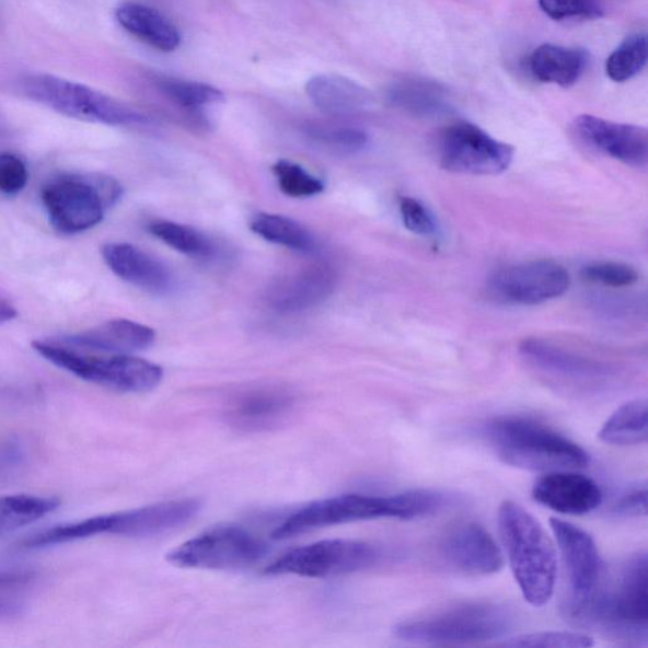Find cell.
Masks as SVG:
<instances>
[{"instance_id":"6da1fadb","label":"cell","mask_w":648,"mask_h":648,"mask_svg":"<svg viewBox=\"0 0 648 648\" xmlns=\"http://www.w3.org/2000/svg\"><path fill=\"white\" fill-rule=\"evenodd\" d=\"M450 501V497L444 493L431 489L408 490L385 497L347 494L314 501L299 509L275 530L273 536L278 540L290 539L324 526L380 518L418 520L440 513Z\"/></svg>"},{"instance_id":"7a4b0ae2","label":"cell","mask_w":648,"mask_h":648,"mask_svg":"<svg viewBox=\"0 0 648 648\" xmlns=\"http://www.w3.org/2000/svg\"><path fill=\"white\" fill-rule=\"evenodd\" d=\"M498 524L510 569L525 601L545 606L554 595L557 577L553 541L536 518L514 501L501 504Z\"/></svg>"},{"instance_id":"3957f363","label":"cell","mask_w":648,"mask_h":648,"mask_svg":"<svg viewBox=\"0 0 648 648\" xmlns=\"http://www.w3.org/2000/svg\"><path fill=\"white\" fill-rule=\"evenodd\" d=\"M483 435L498 458L514 467L557 472L590 464V455L580 444L531 418L491 419Z\"/></svg>"},{"instance_id":"277c9868","label":"cell","mask_w":648,"mask_h":648,"mask_svg":"<svg viewBox=\"0 0 648 648\" xmlns=\"http://www.w3.org/2000/svg\"><path fill=\"white\" fill-rule=\"evenodd\" d=\"M197 499L164 501V504L125 510V512L86 518L65 523L34 534L23 542L28 549L46 548L86 540L101 534L124 537H152L181 529L199 512Z\"/></svg>"},{"instance_id":"5b68a950","label":"cell","mask_w":648,"mask_h":648,"mask_svg":"<svg viewBox=\"0 0 648 648\" xmlns=\"http://www.w3.org/2000/svg\"><path fill=\"white\" fill-rule=\"evenodd\" d=\"M512 625V614L505 606L463 603L402 622L394 627V635L409 644L463 646L505 637Z\"/></svg>"},{"instance_id":"8992f818","label":"cell","mask_w":648,"mask_h":648,"mask_svg":"<svg viewBox=\"0 0 648 648\" xmlns=\"http://www.w3.org/2000/svg\"><path fill=\"white\" fill-rule=\"evenodd\" d=\"M32 347L48 362L84 382L121 393H146L155 389L164 377L157 363L129 354H104L65 346L53 338L38 339Z\"/></svg>"},{"instance_id":"52a82bcc","label":"cell","mask_w":648,"mask_h":648,"mask_svg":"<svg viewBox=\"0 0 648 648\" xmlns=\"http://www.w3.org/2000/svg\"><path fill=\"white\" fill-rule=\"evenodd\" d=\"M121 196L124 188L115 177L102 174L55 177L40 193L48 220L62 234H77L99 225Z\"/></svg>"},{"instance_id":"ba28073f","label":"cell","mask_w":648,"mask_h":648,"mask_svg":"<svg viewBox=\"0 0 648 648\" xmlns=\"http://www.w3.org/2000/svg\"><path fill=\"white\" fill-rule=\"evenodd\" d=\"M585 623L614 638L638 644L647 641L648 560L645 551L629 558L612 588L606 587L605 581Z\"/></svg>"},{"instance_id":"9c48e42d","label":"cell","mask_w":648,"mask_h":648,"mask_svg":"<svg viewBox=\"0 0 648 648\" xmlns=\"http://www.w3.org/2000/svg\"><path fill=\"white\" fill-rule=\"evenodd\" d=\"M21 91L28 100L62 116L109 126L141 125L149 121L142 113L111 96L76 81L37 74L24 78Z\"/></svg>"},{"instance_id":"30bf717a","label":"cell","mask_w":648,"mask_h":648,"mask_svg":"<svg viewBox=\"0 0 648 648\" xmlns=\"http://www.w3.org/2000/svg\"><path fill=\"white\" fill-rule=\"evenodd\" d=\"M549 526L569 578L570 599L565 610L571 620L582 623L605 585L603 558L594 539L580 526L558 518H553Z\"/></svg>"},{"instance_id":"8fae6325","label":"cell","mask_w":648,"mask_h":648,"mask_svg":"<svg viewBox=\"0 0 648 648\" xmlns=\"http://www.w3.org/2000/svg\"><path fill=\"white\" fill-rule=\"evenodd\" d=\"M382 553L358 540H327L288 551L267 566L269 575H297L305 578H331L362 571L374 566Z\"/></svg>"},{"instance_id":"7c38bea8","label":"cell","mask_w":648,"mask_h":648,"mask_svg":"<svg viewBox=\"0 0 648 648\" xmlns=\"http://www.w3.org/2000/svg\"><path fill=\"white\" fill-rule=\"evenodd\" d=\"M266 546L238 525H220L186 541L167 555V560L186 569L238 570L255 565Z\"/></svg>"},{"instance_id":"4fadbf2b","label":"cell","mask_w":648,"mask_h":648,"mask_svg":"<svg viewBox=\"0 0 648 648\" xmlns=\"http://www.w3.org/2000/svg\"><path fill=\"white\" fill-rule=\"evenodd\" d=\"M513 158V146L494 139L468 121L445 128L441 136V166L453 174L499 175L508 170Z\"/></svg>"},{"instance_id":"5bb4252c","label":"cell","mask_w":648,"mask_h":648,"mask_svg":"<svg viewBox=\"0 0 648 648\" xmlns=\"http://www.w3.org/2000/svg\"><path fill=\"white\" fill-rule=\"evenodd\" d=\"M570 288V274L553 261H532L505 267L489 280L490 294L499 302L537 305L563 297Z\"/></svg>"},{"instance_id":"9a60e30c","label":"cell","mask_w":648,"mask_h":648,"mask_svg":"<svg viewBox=\"0 0 648 648\" xmlns=\"http://www.w3.org/2000/svg\"><path fill=\"white\" fill-rule=\"evenodd\" d=\"M574 129L591 149L627 166L647 167L648 132L645 127L582 115L575 119Z\"/></svg>"},{"instance_id":"2e32d148","label":"cell","mask_w":648,"mask_h":648,"mask_svg":"<svg viewBox=\"0 0 648 648\" xmlns=\"http://www.w3.org/2000/svg\"><path fill=\"white\" fill-rule=\"evenodd\" d=\"M445 564L470 577H488L505 565L504 554L481 524L466 522L452 529L440 546Z\"/></svg>"},{"instance_id":"e0dca14e","label":"cell","mask_w":648,"mask_h":648,"mask_svg":"<svg viewBox=\"0 0 648 648\" xmlns=\"http://www.w3.org/2000/svg\"><path fill=\"white\" fill-rule=\"evenodd\" d=\"M520 352L532 368L570 382L599 383L614 375L610 363L575 354L542 338L523 339Z\"/></svg>"},{"instance_id":"ac0fdd59","label":"cell","mask_w":648,"mask_h":648,"mask_svg":"<svg viewBox=\"0 0 648 648\" xmlns=\"http://www.w3.org/2000/svg\"><path fill=\"white\" fill-rule=\"evenodd\" d=\"M532 497L541 506L566 516H586L603 504V493L590 477L557 472L542 476L533 485Z\"/></svg>"},{"instance_id":"d6986e66","label":"cell","mask_w":648,"mask_h":648,"mask_svg":"<svg viewBox=\"0 0 648 648\" xmlns=\"http://www.w3.org/2000/svg\"><path fill=\"white\" fill-rule=\"evenodd\" d=\"M336 284L337 275L331 266L308 265L275 284L267 294V302L281 313L305 311L326 301Z\"/></svg>"},{"instance_id":"ffe728a7","label":"cell","mask_w":648,"mask_h":648,"mask_svg":"<svg viewBox=\"0 0 648 648\" xmlns=\"http://www.w3.org/2000/svg\"><path fill=\"white\" fill-rule=\"evenodd\" d=\"M102 255L118 278L149 293L167 294L175 286L174 275L164 263L129 243H107Z\"/></svg>"},{"instance_id":"44dd1931","label":"cell","mask_w":648,"mask_h":648,"mask_svg":"<svg viewBox=\"0 0 648 648\" xmlns=\"http://www.w3.org/2000/svg\"><path fill=\"white\" fill-rule=\"evenodd\" d=\"M157 334L144 324L128 320H112L76 335L54 338L65 346L104 354H132L155 343Z\"/></svg>"},{"instance_id":"7402d4cb","label":"cell","mask_w":648,"mask_h":648,"mask_svg":"<svg viewBox=\"0 0 648 648\" xmlns=\"http://www.w3.org/2000/svg\"><path fill=\"white\" fill-rule=\"evenodd\" d=\"M305 93L315 107L332 116L354 115L372 102L367 88L337 74L315 76L306 81Z\"/></svg>"},{"instance_id":"603a6c76","label":"cell","mask_w":648,"mask_h":648,"mask_svg":"<svg viewBox=\"0 0 648 648\" xmlns=\"http://www.w3.org/2000/svg\"><path fill=\"white\" fill-rule=\"evenodd\" d=\"M294 407V398L281 391H256L241 396L232 404L229 418L234 426L261 431L278 426Z\"/></svg>"},{"instance_id":"cb8c5ba5","label":"cell","mask_w":648,"mask_h":648,"mask_svg":"<svg viewBox=\"0 0 648 648\" xmlns=\"http://www.w3.org/2000/svg\"><path fill=\"white\" fill-rule=\"evenodd\" d=\"M116 18L121 27L157 50L172 53L181 46L182 36L172 22L152 8L139 3L120 4Z\"/></svg>"},{"instance_id":"d4e9b609","label":"cell","mask_w":648,"mask_h":648,"mask_svg":"<svg viewBox=\"0 0 648 648\" xmlns=\"http://www.w3.org/2000/svg\"><path fill=\"white\" fill-rule=\"evenodd\" d=\"M387 100L408 115L435 118L448 115L451 105L445 89L436 81L407 78L395 81L387 91Z\"/></svg>"},{"instance_id":"484cf974","label":"cell","mask_w":648,"mask_h":648,"mask_svg":"<svg viewBox=\"0 0 648 648\" xmlns=\"http://www.w3.org/2000/svg\"><path fill=\"white\" fill-rule=\"evenodd\" d=\"M588 61V54L581 48L542 45L532 54L530 67L542 83L569 88L585 74Z\"/></svg>"},{"instance_id":"4316f807","label":"cell","mask_w":648,"mask_h":648,"mask_svg":"<svg viewBox=\"0 0 648 648\" xmlns=\"http://www.w3.org/2000/svg\"><path fill=\"white\" fill-rule=\"evenodd\" d=\"M647 417L645 400L623 404L606 419L598 433L599 440L611 445L644 444L648 439Z\"/></svg>"},{"instance_id":"83f0119b","label":"cell","mask_w":648,"mask_h":648,"mask_svg":"<svg viewBox=\"0 0 648 648\" xmlns=\"http://www.w3.org/2000/svg\"><path fill=\"white\" fill-rule=\"evenodd\" d=\"M250 227L258 236L275 243V245L304 254H313L317 251V242H315L312 233L301 223L291 220V218L261 213L251 221Z\"/></svg>"},{"instance_id":"f1b7e54d","label":"cell","mask_w":648,"mask_h":648,"mask_svg":"<svg viewBox=\"0 0 648 648\" xmlns=\"http://www.w3.org/2000/svg\"><path fill=\"white\" fill-rule=\"evenodd\" d=\"M59 506V499L31 496V494L0 498V537L43 520Z\"/></svg>"},{"instance_id":"f546056e","label":"cell","mask_w":648,"mask_h":648,"mask_svg":"<svg viewBox=\"0 0 648 648\" xmlns=\"http://www.w3.org/2000/svg\"><path fill=\"white\" fill-rule=\"evenodd\" d=\"M148 230L153 236L184 255L208 258L215 254L213 242L193 227L170 221H153Z\"/></svg>"},{"instance_id":"4dcf8cb0","label":"cell","mask_w":648,"mask_h":648,"mask_svg":"<svg viewBox=\"0 0 648 648\" xmlns=\"http://www.w3.org/2000/svg\"><path fill=\"white\" fill-rule=\"evenodd\" d=\"M648 60V40L645 32L629 36L615 48L605 62L608 78L625 83L641 72Z\"/></svg>"},{"instance_id":"1f68e13d","label":"cell","mask_w":648,"mask_h":648,"mask_svg":"<svg viewBox=\"0 0 648 648\" xmlns=\"http://www.w3.org/2000/svg\"><path fill=\"white\" fill-rule=\"evenodd\" d=\"M159 91L181 107L198 109L205 105L222 103L224 94L212 85L199 81L182 80L170 77H159Z\"/></svg>"},{"instance_id":"d6a6232c","label":"cell","mask_w":648,"mask_h":648,"mask_svg":"<svg viewBox=\"0 0 648 648\" xmlns=\"http://www.w3.org/2000/svg\"><path fill=\"white\" fill-rule=\"evenodd\" d=\"M36 575L26 570H0V620L15 617L27 606Z\"/></svg>"},{"instance_id":"836d02e7","label":"cell","mask_w":648,"mask_h":648,"mask_svg":"<svg viewBox=\"0 0 648 648\" xmlns=\"http://www.w3.org/2000/svg\"><path fill=\"white\" fill-rule=\"evenodd\" d=\"M498 646L512 648H589L594 646V641L593 638L579 634V632L544 630L506 638Z\"/></svg>"},{"instance_id":"e575fe53","label":"cell","mask_w":648,"mask_h":648,"mask_svg":"<svg viewBox=\"0 0 648 648\" xmlns=\"http://www.w3.org/2000/svg\"><path fill=\"white\" fill-rule=\"evenodd\" d=\"M305 134L314 143L339 153L359 152L369 142L368 135L356 128L308 126Z\"/></svg>"},{"instance_id":"d590c367","label":"cell","mask_w":648,"mask_h":648,"mask_svg":"<svg viewBox=\"0 0 648 648\" xmlns=\"http://www.w3.org/2000/svg\"><path fill=\"white\" fill-rule=\"evenodd\" d=\"M280 190L288 197L308 198L317 196L324 190V184L317 177L289 160H279L273 166Z\"/></svg>"},{"instance_id":"8d00e7d4","label":"cell","mask_w":648,"mask_h":648,"mask_svg":"<svg viewBox=\"0 0 648 648\" xmlns=\"http://www.w3.org/2000/svg\"><path fill=\"white\" fill-rule=\"evenodd\" d=\"M582 279L608 288H627L639 279L635 267L621 263H593L582 267Z\"/></svg>"},{"instance_id":"74e56055","label":"cell","mask_w":648,"mask_h":648,"mask_svg":"<svg viewBox=\"0 0 648 648\" xmlns=\"http://www.w3.org/2000/svg\"><path fill=\"white\" fill-rule=\"evenodd\" d=\"M539 4L555 21L593 20L604 13V0H539Z\"/></svg>"},{"instance_id":"f35d334b","label":"cell","mask_w":648,"mask_h":648,"mask_svg":"<svg viewBox=\"0 0 648 648\" xmlns=\"http://www.w3.org/2000/svg\"><path fill=\"white\" fill-rule=\"evenodd\" d=\"M400 212L403 224L418 236H432L437 231L435 217L419 200L401 197Z\"/></svg>"},{"instance_id":"ab89813d","label":"cell","mask_w":648,"mask_h":648,"mask_svg":"<svg viewBox=\"0 0 648 648\" xmlns=\"http://www.w3.org/2000/svg\"><path fill=\"white\" fill-rule=\"evenodd\" d=\"M28 182V170L24 161L13 153H0V193L18 196Z\"/></svg>"},{"instance_id":"60d3db41","label":"cell","mask_w":648,"mask_h":648,"mask_svg":"<svg viewBox=\"0 0 648 648\" xmlns=\"http://www.w3.org/2000/svg\"><path fill=\"white\" fill-rule=\"evenodd\" d=\"M26 461V451L18 440L0 441V481L10 479Z\"/></svg>"},{"instance_id":"b9f144b4","label":"cell","mask_w":648,"mask_h":648,"mask_svg":"<svg viewBox=\"0 0 648 648\" xmlns=\"http://www.w3.org/2000/svg\"><path fill=\"white\" fill-rule=\"evenodd\" d=\"M614 513L625 517H641L647 513V489L635 488L622 494L613 506Z\"/></svg>"},{"instance_id":"7bdbcfd3","label":"cell","mask_w":648,"mask_h":648,"mask_svg":"<svg viewBox=\"0 0 648 648\" xmlns=\"http://www.w3.org/2000/svg\"><path fill=\"white\" fill-rule=\"evenodd\" d=\"M18 317V310L15 306L5 301V299L0 298V324L10 322Z\"/></svg>"}]
</instances>
